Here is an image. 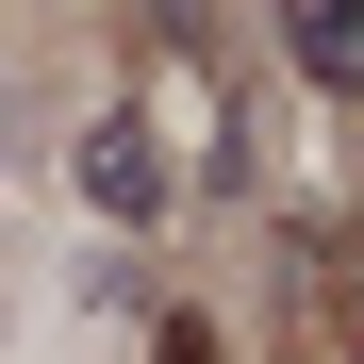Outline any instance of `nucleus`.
Returning a JSON list of instances; mask_svg holds the SVG:
<instances>
[{
	"label": "nucleus",
	"mask_w": 364,
	"mask_h": 364,
	"mask_svg": "<svg viewBox=\"0 0 364 364\" xmlns=\"http://www.w3.org/2000/svg\"><path fill=\"white\" fill-rule=\"evenodd\" d=\"M67 215H83V232H116V249H149V232L182 215V166H166V133H149L133 100L67 133Z\"/></svg>",
	"instance_id": "f257e3e1"
},
{
	"label": "nucleus",
	"mask_w": 364,
	"mask_h": 364,
	"mask_svg": "<svg viewBox=\"0 0 364 364\" xmlns=\"http://www.w3.org/2000/svg\"><path fill=\"white\" fill-rule=\"evenodd\" d=\"M348 50H364V33L331 17V0H298V17H282V67L315 83V100H348Z\"/></svg>",
	"instance_id": "f03ea898"
},
{
	"label": "nucleus",
	"mask_w": 364,
	"mask_h": 364,
	"mask_svg": "<svg viewBox=\"0 0 364 364\" xmlns=\"http://www.w3.org/2000/svg\"><path fill=\"white\" fill-rule=\"evenodd\" d=\"M149 364H232V348H215V315H149Z\"/></svg>",
	"instance_id": "7ed1b4c3"
}]
</instances>
